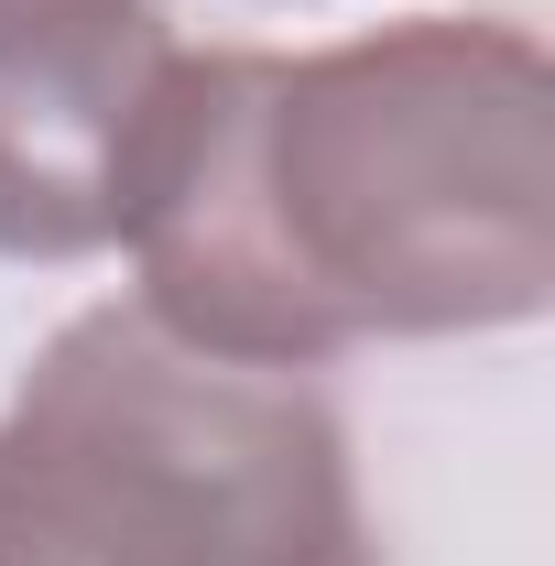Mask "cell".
<instances>
[{
    "mask_svg": "<svg viewBox=\"0 0 555 566\" xmlns=\"http://www.w3.org/2000/svg\"><path fill=\"white\" fill-rule=\"evenodd\" d=\"M132 251L142 316L262 370L534 327L555 294L545 44L425 11L327 55H186Z\"/></svg>",
    "mask_w": 555,
    "mask_h": 566,
    "instance_id": "1",
    "label": "cell"
},
{
    "mask_svg": "<svg viewBox=\"0 0 555 566\" xmlns=\"http://www.w3.org/2000/svg\"><path fill=\"white\" fill-rule=\"evenodd\" d=\"M0 566H370V523L305 370L87 305L0 415Z\"/></svg>",
    "mask_w": 555,
    "mask_h": 566,
    "instance_id": "2",
    "label": "cell"
},
{
    "mask_svg": "<svg viewBox=\"0 0 555 566\" xmlns=\"http://www.w3.org/2000/svg\"><path fill=\"white\" fill-rule=\"evenodd\" d=\"M175 66L164 0H0V262L132 240Z\"/></svg>",
    "mask_w": 555,
    "mask_h": 566,
    "instance_id": "3",
    "label": "cell"
}]
</instances>
